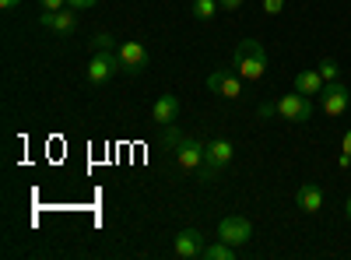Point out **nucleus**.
I'll return each mask as SVG.
<instances>
[{
    "label": "nucleus",
    "mask_w": 351,
    "mask_h": 260,
    "mask_svg": "<svg viewBox=\"0 0 351 260\" xmlns=\"http://www.w3.org/2000/svg\"><path fill=\"white\" fill-rule=\"evenodd\" d=\"M102 49H116V39H112L109 32H99V36L92 39V53H102Z\"/></svg>",
    "instance_id": "obj_19"
},
{
    "label": "nucleus",
    "mask_w": 351,
    "mask_h": 260,
    "mask_svg": "<svg viewBox=\"0 0 351 260\" xmlns=\"http://www.w3.org/2000/svg\"><path fill=\"white\" fill-rule=\"evenodd\" d=\"M39 21H43L46 28H53L56 36H71L74 28H77V14H74V8H71V11H43Z\"/></svg>",
    "instance_id": "obj_11"
},
{
    "label": "nucleus",
    "mask_w": 351,
    "mask_h": 260,
    "mask_svg": "<svg viewBox=\"0 0 351 260\" xmlns=\"http://www.w3.org/2000/svg\"><path fill=\"white\" fill-rule=\"evenodd\" d=\"M232 67H236V74L243 81H260L263 74H267V49H263L260 39H243L236 46V53H232Z\"/></svg>",
    "instance_id": "obj_1"
},
{
    "label": "nucleus",
    "mask_w": 351,
    "mask_h": 260,
    "mask_svg": "<svg viewBox=\"0 0 351 260\" xmlns=\"http://www.w3.org/2000/svg\"><path fill=\"white\" fill-rule=\"evenodd\" d=\"M295 204L306 215H316L319 208H324V187H319V183H302L299 193H295Z\"/></svg>",
    "instance_id": "obj_13"
},
{
    "label": "nucleus",
    "mask_w": 351,
    "mask_h": 260,
    "mask_svg": "<svg viewBox=\"0 0 351 260\" xmlns=\"http://www.w3.org/2000/svg\"><path fill=\"white\" fill-rule=\"evenodd\" d=\"M200 257H204V260H236L239 250L232 246V243H225V239H218V243H211V246H204Z\"/></svg>",
    "instance_id": "obj_15"
},
{
    "label": "nucleus",
    "mask_w": 351,
    "mask_h": 260,
    "mask_svg": "<svg viewBox=\"0 0 351 260\" xmlns=\"http://www.w3.org/2000/svg\"><path fill=\"white\" fill-rule=\"evenodd\" d=\"M218 239L232 243V246H246L253 239V225L243 218V215H225L218 222Z\"/></svg>",
    "instance_id": "obj_4"
},
{
    "label": "nucleus",
    "mask_w": 351,
    "mask_h": 260,
    "mask_svg": "<svg viewBox=\"0 0 351 260\" xmlns=\"http://www.w3.org/2000/svg\"><path fill=\"white\" fill-rule=\"evenodd\" d=\"M180 109H183L180 95H162V99L152 106V120H155V123H162V127H169V123L180 120Z\"/></svg>",
    "instance_id": "obj_12"
},
{
    "label": "nucleus",
    "mask_w": 351,
    "mask_h": 260,
    "mask_svg": "<svg viewBox=\"0 0 351 260\" xmlns=\"http://www.w3.org/2000/svg\"><path fill=\"white\" fill-rule=\"evenodd\" d=\"M263 11H267V14H281L285 11V0H263Z\"/></svg>",
    "instance_id": "obj_20"
},
{
    "label": "nucleus",
    "mask_w": 351,
    "mask_h": 260,
    "mask_svg": "<svg viewBox=\"0 0 351 260\" xmlns=\"http://www.w3.org/2000/svg\"><path fill=\"white\" fill-rule=\"evenodd\" d=\"M208 92H215L221 99H239L243 95V78L239 74H228V71H215L208 78Z\"/></svg>",
    "instance_id": "obj_9"
},
{
    "label": "nucleus",
    "mask_w": 351,
    "mask_h": 260,
    "mask_svg": "<svg viewBox=\"0 0 351 260\" xmlns=\"http://www.w3.org/2000/svg\"><path fill=\"white\" fill-rule=\"evenodd\" d=\"M218 8H221V11H239L243 0H218Z\"/></svg>",
    "instance_id": "obj_23"
},
{
    "label": "nucleus",
    "mask_w": 351,
    "mask_h": 260,
    "mask_svg": "<svg viewBox=\"0 0 351 260\" xmlns=\"http://www.w3.org/2000/svg\"><path fill=\"white\" fill-rule=\"evenodd\" d=\"M99 0H67V8H74V11H88V8H95Z\"/></svg>",
    "instance_id": "obj_21"
},
{
    "label": "nucleus",
    "mask_w": 351,
    "mask_h": 260,
    "mask_svg": "<svg viewBox=\"0 0 351 260\" xmlns=\"http://www.w3.org/2000/svg\"><path fill=\"white\" fill-rule=\"evenodd\" d=\"M256 113H260V117H274V113H278V102H274V106H271V102H263Z\"/></svg>",
    "instance_id": "obj_24"
},
{
    "label": "nucleus",
    "mask_w": 351,
    "mask_h": 260,
    "mask_svg": "<svg viewBox=\"0 0 351 260\" xmlns=\"http://www.w3.org/2000/svg\"><path fill=\"white\" fill-rule=\"evenodd\" d=\"M324 74L319 71H302V74H295V92H302V95H319L324 92Z\"/></svg>",
    "instance_id": "obj_14"
},
{
    "label": "nucleus",
    "mask_w": 351,
    "mask_h": 260,
    "mask_svg": "<svg viewBox=\"0 0 351 260\" xmlns=\"http://www.w3.org/2000/svg\"><path fill=\"white\" fill-rule=\"evenodd\" d=\"M180 141H183V134L176 130V123H169V127H165V134H162V148L176 152V148H180Z\"/></svg>",
    "instance_id": "obj_18"
},
{
    "label": "nucleus",
    "mask_w": 351,
    "mask_h": 260,
    "mask_svg": "<svg viewBox=\"0 0 351 260\" xmlns=\"http://www.w3.org/2000/svg\"><path fill=\"white\" fill-rule=\"evenodd\" d=\"M172 253L180 257V260H193L204 253V236L197 233V228H183V233H176L172 239Z\"/></svg>",
    "instance_id": "obj_10"
},
{
    "label": "nucleus",
    "mask_w": 351,
    "mask_h": 260,
    "mask_svg": "<svg viewBox=\"0 0 351 260\" xmlns=\"http://www.w3.org/2000/svg\"><path fill=\"white\" fill-rule=\"evenodd\" d=\"M316 71L324 74V81H337V74H341V67H337V60H334V56H324Z\"/></svg>",
    "instance_id": "obj_17"
},
{
    "label": "nucleus",
    "mask_w": 351,
    "mask_h": 260,
    "mask_svg": "<svg viewBox=\"0 0 351 260\" xmlns=\"http://www.w3.org/2000/svg\"><path fill=\"white\" fill-rule=\"evenodd\" d=\"M21 4V0H0V8H4V11H14Z\"/></svg>",
    "instance_id": "obj_26"
},
{
    "label": "nucleus",
    "mask_w": 351,
    "mask_h": 260,
    "mask_svg": "<svg viewBox=\"0 0 351 260\" xmlns=\"http://www.w3.org/2000/svg\"><path fill=\"white\" fill-rule=\"evenodd\" d=\"M116 53H120V67H123V74H141L144 67H148V49H144L137 39H130V43H120L116 46Z\"/></svg>",
    "instance_id": "obj_7"
},
{
    "label": "nucleus",
    "mask_w": 351,
    "mask_h": 260,
    "mask_svg": "<svg viewBox=\"0 0 351 260\" xmlns=\"http://www.w3.org/2000/svg\"><path fill=\"white\" fill-rule=\"evenodd\" d=\"M341 152L351 155V130H344V137H341Z\"/></svg>",
    "instance_id": "obj_25"
},
{
    "label": "nucleus",
    "mask_w": 351,
    "mask_h": 260,
    "mask_svg": "<svg viewBox=\"0 0 351 260\" xmlns=\"http://www.w3.org/2000/svg\"><path fill=\"white\" fill-rule=\"evenodd\" d=\"M232 158H236V144H232L228 137H215L211 144H204V165H200V180L211 183L218 180V172H225L232 165Z\"/></svg>",
    "instance_id": "obj_2"
},
{
    "label": "nucleus",
    "mask_w": 351,
    "mask_h": 260,
    "mask_svg": "<svg viewBox=\"0 0 351 260\" xmlns=\"http://www.w3.org/2000/svg\"><path fill=\"white\" fill-rule=\"evenodd\" d=\"M344 218H348V222H351V197H348V200H344Z\"/></svg>",
    "instance_id": "obj_27"
},
{
    "label": "nucleus",
    "mask_w": 351,
    "mask_h": 260,
    "mask_svg": "<svg viewBox=\"0 0 351 260\" xmlns=\"http://www.w3.org/2000/svg\"><path fill=\"white\" fill-rule=\"evenodd\" d=\"M278 117L288 120V123H309V117H313V102H309V95H302V92L281 95V99H278Z\"/></svg>",
    "instance_id": "obj_3"
},
{
    "label": "nucleus",
    "mask_w": 351,
    "mask_h": 260,
    "mask_svg": "<svg viewBox=\"0 0 351 260\" xmlns=\"http://www.w3.org/2000/svg\"><path fill=\"white\" fill-rule=\"evenodd\" d=\"M120 67V53L116 49H102V53H92V64H88V81L92 84H106Z\"/></svg>",
    "instance_id": "obj_5"
},
{
    "label": "nucleus",
    "mask_w": 351,
    "mask_h": 260,
    "mask_svg": "<svg viewBox=\"0 0 351 260\" xmlns=\"http://www.w3.org/2000/svg\"><path fill=\"white\" fill-rule=\"evenodd\" d=\"M348 102H351V92L341 81H327L324 92H319V109H324L327 117H341V113L348 109Z\"/></svg>",
    "instance_id": "obj_6"
},
{
    "label": "nucleus",
    "mask_w": 351,
    "mask_h": 260,
    "mask_svg": "<svg viewBox=\"0 0 351 260\" xmlns=\"http://www.w3.org/2000/svg\"><path fill=\"white\" fill-rule=\"evenodd\" d=\"M215 11H221V8H218V0H193V8H190V14H193L197 21L215 18Z\"/></svg>",
    "instance_id": "obj_16"
},
{
    "label": "nucleus",
    "mask_w": 351,
    "mask_h": 260,
    "mask_svg": "<svg viewBox=\"0 0 351 260\" xmlns=\"http://www.w3.org/2000/svg\"><path fill=\"white\" fill-rule=\"evenodd\" d=\"M176 165H180L183 172H200V165H204V144L193 141V137H183L180 148H176Z\"/></svg>",
    "instance_id": "obj_8"
},
{
    "label": "nucleus",
    "mask_w": 351,
    "mask_h": 260,
    "mask_svg": "<svg viewBox=\"0 0 351 260\" xmlns=\"http://www.w3.org/2000/svg\"><path fill=\"white\" fill-rule=\"evenodd\" d=\"M39 4H43V11H64L67 0H39Z\"/></svg>",
    "instance_id": "obj_22"
}]
</instances>
